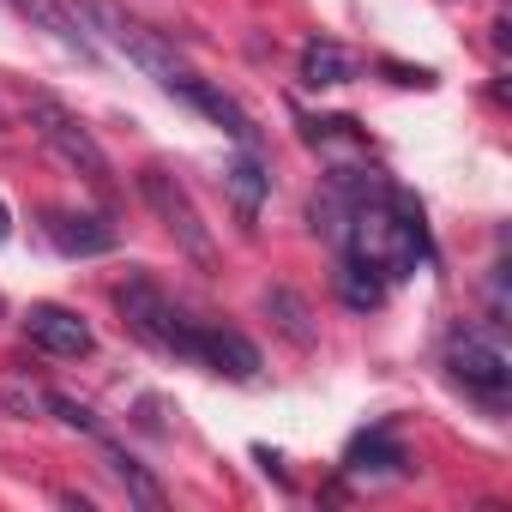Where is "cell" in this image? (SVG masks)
Masks as SVG:
<instances>
[{"mask_svg": "<svg viewBox=\"0 0 512 512\" xmlns=\"http://www.w3.org/2000/svg\"><path fill=\"white\" fill-rule=\"evenodd\" d=\"M115 308H121V320H127V332L139 338V344H151V350H163V356H181V362H193V350H199V326L151 284V278H127L121 290H115Z\"/></svg>", "mask_w": 512, "mask_h": 512, "instance_id": "6da1fadb", "label": "cell"}, {"mask_svg": "<svg viewBox=\"0 0 512 512\" xmlns=\"http://www.w3.org/2000/svg\"><path fill=\"white\" fill-rule=\"evenodd\" d=\"M31 133L67 163V169H79L91 187H109V151L91 139V127L67 109V103H55V97H37L31 103Z\"/></svg>", "mask_w": 512, "mask_h": 512, "instance_id": "7a4b0ae2", "label": "cell"}, {"mask_svg": "<svg viewBox=\"0 0 512 512\" xmlns=\"http://www.w3.org/2000/svg\"><path fill=\"white\" fill-rule=\"evenodd\" d=\"M85 13H91V25H97V31H103V37H109V43H115L127 61H133V67H145V73H151L163 91H169V85L187 73V61H181V55H175V49H169L157 31H145L139 19H127L121 7H109V0H91Z\"/></svg>", "mask_w": 512, "mask_h": 512, "instance_id": "3957f363", "label": "cell"}, {"mask_svg": "<svg viewBox=\"0 0 512 512\" xmlns=\"http://www.w3.org/2000/svg\"><path fill=\"white\" fill-rule=\"evenodd\" d=\"M139 193H145V205L163 217V229L175 235V247L187 253V260H199V266H217V247H211V229L199 223V211H193V199H187V187L169 175V169H145L139 175Z\"/></svg>", "mask_w": 512, "mask_h": 512, "instance_id": "277c9868", "label": "cell"}, {"mask_svg": "<svg viewBox=\"0 0 512 512\" xmlns=\"http://www.w3.org/2000/svg\"><path fill=\"white\" fill-rule=\"evenodd\" d=\"M446 368H452V380H458L464 392H476V398H488V404H500L506 386H512V362H506L494 344H482V338H458V344L446 350Z\"/></svg>", "mask_w": 512, "mask_h": 512, "instance_id": "5b68a950", "label": "cell"}, {"mask_svg": "<svg viewBox=\"0 0 512 512\" xmlns=\"http://www.w3.org/2000/svg\"><path fill=\"white\" fill-rule=\"evenodd\" d=\"M169 91H175L181 103H193L199 115H211V121H217V127H223V133H229V139H235L241 151H253V145H260V127H253V115H247V109H241V103H235L229 91L205 85V79H199L193 67H187V73H181V79H175Z\"/></svg>", "mask_w": 512, "mask_h": 512, "instance_id": "8992f818", "label": "cell"}, {"mask_svg": "<svg viewBox=\"0 0 512 512\" xmlns=\"http://www.w3.org/2000/svg\"><path fill=\"white\" fill-rule=\"evenodd\" d=\"M25 338L37 344V350H49V356H91V326L73 314V308H61V302H37L31 314H25Z\"/></svg>", "mask_w": 512, "mask_h": 512, "instance_id": "52a82bcc", "label": "cell"}, {"mask_svg": "<svg viewBox=\"0 0 512 512\" xmlns=\"http://www.w3.org/2000/svg\"><path fill=\"white\" fill-rule=\"evenodd\" d=\"M43 235L67 253V260H97V253H109V247L121 241L109 217H85V211H79V217H73V211H49V217H43Z\"/></svg>", "mask_w": 512, "mask_h": 512, "instance_id": "ba28073f", "label": "cell"}, {"mask_svg": "<svg viewBox=\"0 0 512 512\" xmlns=\"http://www.w3.org/2000/svg\"><path fill=\"white\" fill-rule=\"evenodd\" d=\"M193 362H205V368H217V374H229V380H253L266 362H260V350H253L235 326H199V350H193Z\"/></svg>", "mask_w": 512, "mask_h": 512, "instance_id": "9c48e42d", "label": "cell"}, {"mask_svg": "<svg viewBox=\"0 0 512 512\" xmlns=\"http://www.w3.org/2000/svg\"><path fill=\"white\" fill-rule=\"evenodd\" d=\"M223 187H229L241 223H253V217H260V205H266V193H272V175H266V163L253 157V151H241V157L223 169Z\"/></svg>", "mask_w": 512, "mask_h": 512, "instance_id": "30bf717a", "label": "cell"}, {"mask_svg": "<svg viewBox=\"0 0 512 512\" xmlns=\"http://www.w3.org/2000/svg\"><path fill=\"white\" fill-rule=\"evenodd\" d=\"M350 79H356V55H350L344 43L320 37V43H308V49H302V85H308V91H326V85H350Z\"/></svg>", "mask_w": 512, "mask_h": 512, "instance_id": "8fae6325", "label": "cell"}, {"mask_svg": "<svg viewBox=\"0 0 512 512\" xmlns=\"http://www.w3.org/2000/svg\"><path fill=\"white\" fill-rule=\"evenodd\" d=\"M266 314H272V326L296 344V350H314V338H320V326H314V314H308V302L296 296V290H266Z\"/></svg>", "mask_w": 512, "mask_h": 512, "instance_id": "7c38bea8", "label": "cell"}, {"mask_svg": "<svg viewBox=\"0 0 512 512\" xmlns=\"http://www.w3.org/2000/svg\"><path fill=\"white\" fill-rule=\"evenodd\" d=\"M344 464H350L356 476H368V470H404V446H398L386 428H374V434H356V440H350Z\"/></svg>", "mask_w": 512, "mask_h": 512, "instance_id": "4fadbf2b", "label": "cell"}, {"mask_svg": "<svg viewBox=\"0 0 512 512\" xmlns=\"http://www.w3.org/2000/svg\"><path fill=\"white\" fill-rule=\"evenodd\" d=\"M338 296H344V308L368 314V308L386 302V272H374V266H362V260H344V272H338Z\"/></svg>", "mask_w": 512, "mask_h": 512, "instance_id": "5bb4252c", "label": "cell"}, {"mask_svg": "<svg viewBox=\"0 0 512 512\" xmlns=\"http://www.w3.org/2000/svg\"><path fill=\"white\" fill-rule=\"evenodd\" d=\"M19 7H25V13H31V19L43 25V31H55V37H61V43L73 49V55H85V61H97V49H91V37H85V31H79V25L67 19V7H61V0H19Z\"/></svg>", "mask_w": 512, "mask_h": 512, "instance_id": "9a60e30c", "label": "cell"}, {"mask_svg": "<svg viewBox=\"0 0 512 512\" xmlns=\"http://www.w3.org/2000/svg\"><path fill=\"white\" fill-rule=\"evenodd\" d=\"M109 464H115V476L127 482V494H133V500H145V506H163V488H157V482H151V476H145V470L127 458V452H109Z\"/></svg>", "mask_w": 512, "mask_h": 512, "instance_id": "2e32d148", "label": "cell"}, {"mask_svg": "<svg viewBox=\"0 0 512 512\" xmlns=\"http://www.w3.org/2000/svg\"><path fill=\"white\" fill-rule=\"evenodd\" d=\"M308 139H314V145H350V151H362V133H356V121H350V115L308 121Z\"/></svg>", "mask_w": 512, "mask_h": 512, "instance_id": "e0dca14e", "label": "cell"}, {"mask_svg": "<svg viewBox=\"0 0 512 512\" xmlns=\"http://www.w3.org/2000/svg\"><path fill=\"white\" fill-rule=\"evenodd\" d=\"M43 410H55L67 428H79V434H97V416L85 410V404H73V398H61V392H43Z\"/></svg>", "mask_w": 512, "mask_h": 512, "instance_id": "ac0fdd59", "label": "cell"}, {"mask_svg": "<svg viewBox=\"0 0 512 512\" xmlns=\"http://www.w3.org/2000/svg\"><path fill=\"white\" fill-rule=\"evenodd\" d=\"M0 410L31 416V410H43V392H37V386H0Z\"/></svg>", "mask_w": 512, "mask_h": 512, "instance_id": "d6986e66", "label": "cell"}, {"mask_svg": "<svg viewBox=\"0 0 512 512\" xmlns=\"http://www.w3.org/2000/svg\"><path fill=\"white\" fill-rule=\"evenodd\" d=\"M13 235V211H7V199H0V241Z\"/></svg>", "mask_w": 512, "mask_h": 512, "instance_id": "ffe728a7", "label": "cell"}, {"mask_svg": "<svg viewBox=\"0 0 512 512\" xmlns=\"http://www.w3.org/2000/svg\"><path fill=\"white\" fill-rule=\"evenodd\" d=\"M0 133H7V115H0Z\"/></svg>", "mask_w": 512, "mask_h": 512, "instance_id": "44dd1931", "label": "cell"}, {"mask_svg": "<svg viewBox=\"0 0 512 512\" xmlns=\"http://www.w3.org/2000/svg\"><path fill=\"white\" fill-rule=\"evenodd\" d=\"M0 314H7V302H0Z\"/></svg>", "mask_w": 512, "mask_h": 512, "instance_id": "7402d4cb", "label": "cell"}]
</instances>
